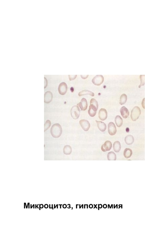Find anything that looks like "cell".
<instances>
[{"label":"cell","instance_id":"obj_9","mask_svg":"<svg viewBox=\"0 0 160 240\" xmlns=\"http://www.w3.org/2000/svg\"><path fill=\"white\" fill-rule=\"evenodd\" d=\"M112 144L110 141H106L103 145H102L101 150L103 152L109 151L111 149Z\"/></svg>","mask_w":160,"mask_h":240},{"label":"cell","instance_id":"obj_4","mask_svg":"<svg viewBox=\"0 0 160 240\" xmlns=\"http://www.w3.org/2000/svg\"><path fill=\"white\" fill-rule=\"evenodd\" d=\"M104 77L102 75H98L95 76L92 80V82L95 85L99 86L104 81Z\"/></svg>","mask_w":160,"mask_h":240},{"label":"cell","instance_id":"obj_5","mask_svg":"<svg viewBox=\"0 0 160 240\" xmlns=\"http://www.w3.org/2000/svg\"><path fill=\"white\" fill-rule=\"evenodd\" d=\"M67 85L66 83L63 82L60 84L59 86L58 90L60 94L62 95L65 94L67 92Z\"/></svg>","mask_w":160,"mask_h":240},{"label":"cell","instance_id":"obj_2","mask_svg":"<svg viewBox=\"0 0 160 240\" xmlns=\"http://www.w3.org/2000/svg\"><path fill=\"white\" fill-rule=\"evenodd\" d=\"M141 114V111L138 106H135L133 108L131 113V119L133 121H136L139 118Z\"/></svg>","mask_w":160,"mask_h":240},{"label":"cell","instance_id":"obj_16","mask_svg":"<svg viewBox=\"0 0 160 240\" xmlns=\"http://www.w3.org/2000/svg\"><path fill=\"white\" fill-rule=\"evenodd\" d=\"M132 154H133V151L130 148H126L124 150L123 155H124V157L126 158V159H129V158H130L131 157Z\"/></svg>","mask_w":160,"mask_h":240},{"label":"cell","instance_id":"obj_24","mask_svg":"<svg viewBox=\"0 0 160 240\" xmlns=\"http://www.w3.org/2000/svg\"><path fill=\"white\" fill-rule=\"evenodd\" d=\"M90 104H92V105H94V106L98 108L99 107L98 103L95 99H91V101H90Z\"/></svg>","mask_w":160,"mask_h":240},{"label":"cell","instance_id":"obj_7","mask_svg":"<svg viewBox=\"0 0 160 240\" xmlns=\"http://www.w3.org/2000/svg\"><path fill=\"white\" fill-rule=\"evenodd\" d=\"M80 125L84 131H87L90 127V124L89 122L86 120H80L79 122Z\"/></svg>","mask_w":160,"mask_h":240},{"label":"cell","instance_id":"obj_1","mask_svg":"<svg viewBox=\"0 0 160 240\" xmlns=\"http://www.w3.org/2000/svg\"><path fill=\"white\" fill-rule=\"evenodd\" d=\"M62 133V129L61 125L55 124L52 126L50 129V133L54 138H58L61 136Z\"/></svg>","mask_w":160,"mask_h":240},{"label":"cell","instance_id":"obj_22","mask_svg":"<svg viewBox=\"0 0 160 240\" xmlns=\"http://www.w3.org/2000/svg\"><path fill=\"white\" fill-rule=\"evenodd\" d=\"M63 152L65 154H70L72 152V148L69 145H66L64 147Z\"/></svg>","mask_w":160,"mask_h":240},{"label":"cell","instance_id":"obj_3","mask_svg":"<svg viewBox=\"0 0 160 240\" xmlns=\"http://www.w3.org/2000/svg\"><path fill=\"white\" fill-rule=\"evenodd\" d=\"M71 116L73 119H77L79 118L80 114V110L78 106H74L71 110Z\"/></svg>","mask_w":160,"mask_h":240},{"label":"cell","instance_id":"obj_26","mask_svg":"<svg viewBox=\"0 0 160 240\" xmlns=\"http://www.w3.org/2000/svg\"><path fill=\"white\" fill-rule=\"evenodd\" d=\"M77 75H68V77H69L70 80H73L75 79Z\"/></svg>","mask_w":160,"mask_h":240},{"label":"cell","instance_id":"obj_6","mask_svg":"<svg viewBox=\"0 0 160 240\" xmlns=\"http://www.w3.org/2000/svg\"><path fill=\"white\" fill-rule=\"evenodd\" d=\"M108 132L111 136L115 135L117 133V129L115 125L113 122H109L108 125Z\"/></svg>","mask_w":160,"mask_h":240},{"label":"cell","instance_id":"obj_21","mask_svg":"<svg viewBox=\"0 0 160 240\" xmlns=\"http://www.w3.org/2000/svg\"><path fill=\"white\" fill-rule=\"evenodd\" d=\"M127 96L125 94H123L121 96V97L120 99V104L121 105H124L126 103L127 101Z\"/></svg>","mask_w":160,"mask_h":240},{"label":"cell","instance_id":"obj_12","mask_svg":"<svg viewBox=\"0 0 160 240\" xmlns=\"http://www.w3.org/2000/svg\"><path fill=\"white\" fill-rule=\"evenodd\" d=\"M77 106H79L80 107V109L82 111H85L87 109L88 106L87 102V100L85 99L82 98V99L80 103L77 104Z\"/></svg>","mask_w":160,"mask_h":240},{"label":"cell","instance_id":"obj_18","mask_svg":"<svg viewBox=\"0 0 160 240\" xmlns=\"http://www.w3.org/2000/svg\"><path fill=\"white\" fill-rule=\"evenodd\" d=\"M89 95L92 97H94V94L93 92L89 91V90H82L81 92H79V96L81 97L83 95Z\"/></svg>","mask_w":160,"mask_h":240},{"label":"cell","instance_id":"obj_25","mask_svg":"<svg viewBox=\"0 0 160 240\" xmlns=\"http://www.w3.org/2000/svg\"><path fill=\"white\" fill-rule=\"evenodd\" d=\"M140 80H141V84H140V85L139 86V88H140L141 86L144 85H145L144 75H140Z\"/></svg>","mask_w":160,"mask_h":240},{"label":"cell","instance_id":"obj_28","mask_svg":"<svg viewBox=\"0 0 160 240\" xmlns=\"http://www.w3.org/2000/svg\"><path fill=\"white\" fill-rule=\"evenodd\" d=\"M145 99L144 98V99H143V101H142V105L143 107V108H145Z\"/></svg>","mask_w":160,"mask_h":240},{"label":"cell","instance_id":"obj_14","mask_svg":"<svg viewBox=\"0 0 160 240\" xmlns=\"http://www.w3.org/2000/svg\"><path fill=\"white\" fill-rule=\"evenodd\" d=\"M97 123L98 127L100 131L102 132H104L107 129V126L104 122L102 121H97L96 120Z\"/></svg>","mask_w":160,"mask_h":240},{"label":"cell","instance_id":"obj_11","mask_svg":"<svg viewBox=\"0 0 160 240\" xmlns=\"http://www.w3.org/2000/svg\"><path fill=\"white\" fill-rule=\"evenodd\" d=\"M99 117L101 120H105L107 118V112L105 108H101L99 113Z\"/></svg>","mask_w":160,"mask_h":240},{"label":"cell","instance_id":"obj_15","mask_svg":"<svg viewBox=\"0 0 160 240\" xmlns=\"http://www.w3.org/2000/svg\"><path fill=\"white\" fill-rule=\"evenodd\" d=\"M124 140H125L126 143L128 145H132L134 141L133 136L131 135H127V136H126Z\"/></svg>","mask_w":160,"mask_h":240},{"label":"cell","instance_id":"obj_23","mask_svg":"<svg viewBox=\"0 0 160 240\" xmlns=\"http://www.w3.org/2000/svg\"><path fill=\"white\" fill-rule=\"evenodd\" d=\"M50 125H51V122H50V120H47L45 123V125H44V131L45 132L49 129L50 126Z\"/></svg>","mask_w":160,"mask_h":240},{"label":"cell","instance_id":"obj_17","mask_svg":"<svg viewBox=\"0 0 160 240\" xmlns=\"http://www.w3.org/2000/svg\"><path fill=\"white\" fill-rule=\"evenodd\" d=\"M113 147L114 150L115 152L119 153L121 150V147L120 142L118 141L115 142L113 144Z\"/></svg>","mask_w":160,"mask_h":240},{"label":"cell","instance_id":"obj_19","mask_svg":"<svg viewBox=\"0 0 160 240\" xmlns=\"http://www.w3.org/2000/svg\"><path fill=\"white\" fill-rule=\"evenodd\" d=\"M107 159L108 161H115L117 159L116 155L114 152H110L107 154Z\"/></svg>","mask_w":160,"mask_h":240},{"label":"cell","instance_id":"obj_29","mask_svg":"<svg viewBox=\"0 0 160 240\" xmlns=\"http://www.w3.org/2000/svg\"><path fill=\"white\" fill-rule=\"evenodd\" d=\"M81 77L83 78V79H86V78H87L88 77V75H86V76H82V75H81Z\"/></svg>","mask_w":160,"mask_h":240},{"label":"cell","instance_id":"obj_8","mask_svg":"<svg viewBox=\"0 0 160 240\" xmlns=\"http://www.w3.org/2000/svg\"><path fill=\"white\" fill-rule=\"evenodd\" d=\"M53 96L52 92L48 91L46 92L44 95V102L46 103H49L52 101Z\"/></svg>","mask_w":160,"mask_h":240},{"label":"cell","instance_id":"obj_20","mask_svg":"<svg viewBox=\"0 0 160 240\" xmlns=\"http://www.w3.org/2000/svg\"><path fill=\"white\" fill-rule=\"evenodd\" d=\"M115 122L117 126L118 127H120L122 126V124H123V120H122V118L119 115L117 116L116 117L115 119Z\"/></svg>","mask_w":160,"mask_h":240},{"label":"cell","instance_id":"obj_13","mask_svg":"<svg viewBox=\"0 0 160 240\" xmlns=\"http://www.w3.org/2000/svg\"><path fill=\"white\" fill-rule=\"evenodd\" d=\"M120 112H121V115L124 119H126L129 115V112L128 109L125 106H122L121 107Z\"/></svg>","mask_w":160,"mask_h":240},{"label":"cell","instance_id":"obj_10","mask_svg":"<svg viewBox=\"0 0 160 240\" xmlns=\"http://www.w3.org/2000/svg\"><path fill=\"white\" fill-rule=\"evenodd\" d=\"M98 108L96 107V106L92 105V104H90L89 108V111H88L89 115L91 117H94L96 113Z\"/></svg>","mask_w":160,"mask_h":240},{"label":"cell","instance_id":"obj_27","mask_svg":"<svg viewBox=\"0 0 160 240\" xmlns=\"http://www.w3.org/2000/svg\"><path fill=\"white\" fill-rule=\"evenodd\" d=\"M47 79H46V78H45V87H44V88H45H45H46V87H47Z\"/></svg>","mask_w":160,"mask_h":240}]
</instances>
